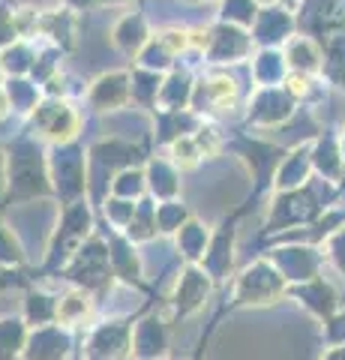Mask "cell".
Wrapping results in <instances>:
<instances>
[{"label": "cell", "mask_w": 345, "mask_h": 360, "mask_svg": "<svg viewBox=\"0 0 345 360\" xmlns=\"http://www.w3.org/2000/svg\"><path fill=\"white\" fill-rule=\"evenodd\" d=\"M0 115H4V103H0Z\"/></svg>", "instance_id": "6da1fadb"}]
</instances>
